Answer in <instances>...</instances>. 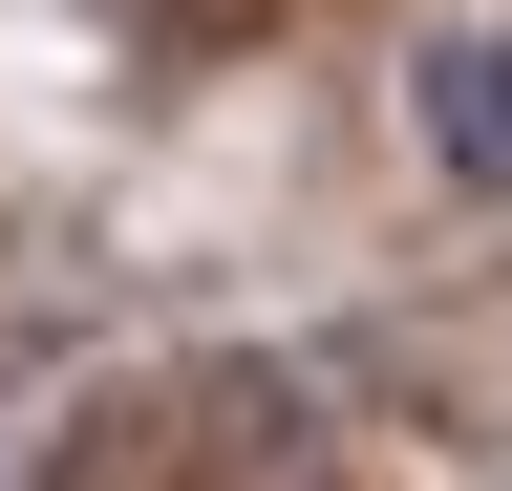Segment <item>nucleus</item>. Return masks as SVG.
<instances>
[{
  "label": "nucleus",
  "instance_id": "f257e3e1",
  "mask_svg": "<svg viewBox=\"0 0 512 491\" xmlns=\"http://www.w3.org/2000/svg\"><path fill=\"white\" fill-rule=\"evenodd\" d=\"M299 363H256V342H214V363H171V385H128L107 427H128V491H299Z\"/></svg>",
  "mask_w": 512,
  "mask_h": 491
},
{
  "label": "nucleus",
  "instance_id": "f03ea898",
  "mask_svg": "<svg viewBox=\"0 0 512 491\" xmlns=\"http://www.w3.org/2000/svg\"><path fill=\"white\" fill-rule=\"evenodd\" d=\"M427 171H448V193H512V22L427 43Z\"/></svg>",
  "mask_w": 512,
  "mask_h": 491
},
{
  "label": "nucleus",
  "instance_id": "7ed1b4c3",
  "mask_svg": "<svg viewBox=\"0 0 512 491\" xmlns=\"http://www.w3.org/2000/svg\"><path fill=\"white\" fill-rule=\"evenodd\" d=\"M299 22H342V0H150V65H256Z\"/></svg>",
  "mask_w": 512,
  "mask_h": 491
}]
</instances>
